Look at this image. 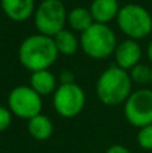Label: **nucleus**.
Here are the masks:
<instances>
[{
	"instance_id": "f257e3e1",
	"label": "nucleus",
	"mask_w": 152,
	"mask_h": 153,
	"mask_svg": "<svg viewBox=\"0 0 152 153\" xmlns=\"http://www.w3.org/2000/svg\"><path fill=\"white\" fill-rule=\"evenodd\" d=\"M59 53L54 39L47 35H30L19 47V61L31 73L48 70L58 59Z\"/></svg>"
},
{
	"instance_id": "f03ea898",
	"label": "nucleus",
	"mask_w": 152,
	"mask_h": 153,
	"mask_svg": "<svg viewBox=\"0 0 152 153\" xmlns=\"http://www.w3.org/2000/svg\"><path fill=\"white\" fill-rule=\"evenodd\" d=\"M132 83L129 73L117 65H113L102 71L97 79V97L104 105L117 106L128 100L132 93Z\"/></svg>"
},
{
	"instance_id": "7ed1b4c3",
	"label": "nucleus",
	"mask_w": 152,
	"mask_h": 153,
	"mask_svg": "<svg viewBox=\"0 0 152 153\" xmlns=\"http://www.w3.org/2000/svg\"><path fill=\"white\" fill-rule=\"evenodd\" d=\"M80 46L88 56L93 59H105L115 54L117 47L116 34L108 24L94 23L81 34Z\"/></svg>"
},
{
	"instance_id": "20e7f679",
	"label": "nucleus",
	"mask_w": 152,
	"mask_h": 153,
	"mask_svg": "<svg viewBox=\"0 0 152 153\" xmlns=\"http://www.w3.org/2000/svg\"><path fill=\"white\" fill-rule=\"evenodd\" d=\"M118 28L128 39H144L152 31V16L143 5L127 4L120 8L117 15Z\"/></svg>"
},
{
	"instance_id": "39448f33",
	"label": "nucleus",
	"mask_w": 152,
	"mask_h": 153,
	"mask_svg": "<svg viewBox=\"0 0 152 153\" xmlns=\"http://www.w3.org/2000/svg\"><path fill=\"white\" fill-rule=\"evenodd\" d=\"M35 27L38 34L54 38L65 30L67 23V11L61 0H43L34 13Z\"/></svg>"
},
{
	"instance_id": "423d86ee",
	"label": "nucleus",
	"mask_w": 152,
	"mask_h": 153,
	"mask_svg": "<svg viewBox=\"0 0 152 153\" xmlns=\"http://www.w3.org/2000/svg\"><path fill=\"white\" fill-rule=\"evenodd\" d=\"M86 97L82 87L73 83H61L57 87L53 97V105L55 111L63 118H73L82 111Z\"/></svg>"
},
{
	"instance_id": "0eeeda50",
	"label": "nucleus",
	"mask_w": 152,
	"mask_h": 153,
	"mask_svg": "<svg viewBox=\"0 0 152 153\" xmlns=\"http://www.w3.org/2000/svg\"><path fill=\"white\" fill-rule=\"evenodd\" d=\"M42 97L31 86H16L8 94V109L13 116L28 121L40 114Z\"/></svg>"
},
{
	"instance_id": "6e6552de",
	"label": "nucleus",
	"mask_w": 152,
	"mask_h": 153,
	"mask_svg": "<svg viewBox=\"0 0 152 153\" xmlns=\"http://www.w3.org/2000/svg\"><path fill=\"white\" fill-rule=\"evenodd\" d=\"M124 116L127 121L136 128L152 124V90L140 89L131 93L124 102Z\"/></svg>"
},
{
	"instance_id": "1a4fd4ad",
	"label": "nucleus",
	"mask_w": 152,
	"mask_h": 153,
	"mask_svg": "<svg viewBox=\"0 0 152 153\" xmlns=\"http://www.w3.org/2000/svg\"><path fill=\"white\" fill-rule=\"evenodd\" d=\"M143 55L142 46L137 40L133 39H125L117 45L115 51V59L116 65L124 70H131L136 65L140 63V59Z\"/></svg>"
},
{
	"instance_id": "9d476101",
	"label": "nucleus",
	"mask_w": 152,
	"mask_h": 153,
	"mask_svg": "<svg viewBox=\"0 0 152 153\" xmlns=\"http://www.w3.org/2000/svg\"><path fill=\"white\" fill-rule=\"evenodd\" d=\"M7 18L13 22H26L35 13V0H0Z\"/></svg>"
},
{
	"instance_id": "9b49d317",
	"label": "nucleus",
	"mask_w": 152,
	"mask_h": 153,
	"mask_svg": "<svg viewBox=\"0 0 152 153\" xmlns=\"http://www.w3.org/2000/svg\"><path fill=\"white\" fill-rule=\"evenodd\" d=\"M120 8L117 0H93L89 10L94 19V23L108 24L117 19Z\"/></svg>"
},
{
	"instance_id": "f8f14e48",
	"label": "nucleus",
	"mask_w": 152,
	"mask_h": 153,
	"mask_svg": "<svg viewBox=\"0 0 152 153\" xmlns=\"http://www.w3.org/2000/svg\"><path fill=\"white\" fill-rule=\"evenodd\" d=\"M30 86L40 95H50L54 94L58 87L57 85V78L50 70H39V71H34L30 78Z\"/></svg>"
},
{
	"instance_id": "ddd939ff",
	"label": "nucleus",
	"mask_w": 152,
	"mask_h": 153,
	"mask_svg": "<svg viewBox=\"0 0 152 153\" xmlns=\"http://www.w3.org/2000/svg\"><path fill=\"white\" fill-rule=\"evenodd\" d=\"M27 130H28L30 136L32 138H35L38 141H46L53 136L54 125H53V121L47 116L40 113L28 120Z\"/></svg>"
},
{
	"instance_id": "4468645a",
	"label": "nucleus",
	"mask_w": 152,
	"mask_h": 153,
	"mask_svg": "<svg viewBox=\"0 0 152 153\" xmlns=\"http://www.w3.org/2000/svg\"><path fill=\"white\" fill-rule=\"evenodd\" d=\"M55 47L58 50L59 55H65V56H72L77 53L80 46V39L75 36V34L73 31L69 30H62L59 31L55 36L53 38Z\"/></svg>"
},
{
	"instance_id": "2eb2a0df",
	"label": "nucleus",
	"mask_w": 152,
	"mask_h": 153,
	"mask_svg": "<svg viewBox=\"0 0 152 153\" xmlns=\"http://www.w3.org/2000/svg\"><path fill=\"white\" fill-rule=\"evenodd\" d=\"M67 23L74 31H80L82 34L90 26H93L94 19L92 16L90 10L85 7H75L70 12H67Z\"/></svg>"
},
{
	"instance_id": "dca6fc26",
	"label": "nucleus",
	"mask_w": 152,
	"mask_h": 153,
	"mask_svg": "<svg viewBox=\"0 0 152 153\" xmlns=\"http://www.w3.org/2000/svg\"><path fill=\"white\" fill-rule=\"evenodd\" d=\"M131 79L132 82L137 85H147V83H151V78H152V69L148 65H144V63H139L131 69Z\"/></svg>"
},
{
	"instance_id": "f3484780",
	"label": "nucleus",
	"mask_w": 152,
	"mask_h": 153,
	"mask_svg": "<svg viewBox=\"0 0 152 153\" xmlns=\"http://www.w3.org/2000/svg\"><path fill=\"white\" fill-rule=\"evenodd\" d=\"M137 144L144 151H152V124L140 128L137 133Z\"/></svg>"
},
{
	"instance_id": "a211bd4d",
	"label": "nucleus",
	"mask_w": 152,
	"mask_h": 153,
	"mask_svg": "<svg viewBox=\"0 0 152 153\" xmlns=\"http://www.w3.org/2000/svg\"><path fill=\"white\" fill-rule=\"evenodd\" d=\"M12 122V113L8 108L0 106V133L7 130Z\"/></svg>"
},
{
	"instance_id": "6ab92c4d",
	"label": "nucleus",
	"mask_w": 152,
	"mask_h": 153,
	"mask_svg": "<svg viewBox=\"0 0 152 153\" xmlns=\"http://www.w3.org/2000/svg\"><path fill=\"white\" fill-rule=\"evenodd\" d=\"M105 153H131V152H129V149L127 146L120 145V144H115V145L109 146Z\"/></svg>"
},
{
	"instance_id": "aec40b11",
	"label": "nucleus",
	"mask_w": 152,
	"mask_h": 153,
	"mask_svg": "<svg viewBox=\"0 0 152 153\" xmlns=\"http://www.w3.org/2000/svg\"><path fill=\"white\" fill-rule=\"evenodd\" d=\"M74 82V76L70 71L65 70L61 73V83H73Z\"/></svg>"
},
{
	"instance_id": "412c9836",
	"label": "nucleus",
	"mask_w": 152,
	"mask_h": 153,
	"mask_svg": "<svg viewBox=\"0 0 152 153\" xmlns=\"http://www.w3.org/2000/svg\"><path fill=\"white\" fill-rule=\"evenodd\" d=\"M147 56H148V59L152 62V40L150 42V45H148V47H147Z\"/></svg>"
},
{
	"instance_id": "4be33fe9",
	"label": "nucleus",
	"mask_w": 152,
	"mask_h": 153,
	"mask_svg": "<svg viewBox=\"0 0 152 153\" xmlns=\"http://www.w3.org/2000/svg\"><path fill=\"white\" fill-rule=\"evenodd\" d=\"M151 85H152V78H151Z\"/></svg>"
},
{
	"instance_id": "5701e85b",
	"label": "nucleus",
	"mask_w": 152,
	"mask_h": 153,
	"mask_svg": "<svg viewBox=\"0 0 152 153\" xmlns=\"http://www.w3.org/2000/svg\"><path fill=\"white\" fill-rule=\"evenodd\" d=\"M7 153H12V152H7Z\"/></svg>"
}]
</instances>
